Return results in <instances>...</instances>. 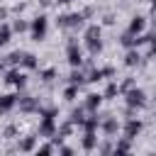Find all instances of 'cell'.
Here are the masks:
<instances>
[{"label": "cell", "mask_w": 156, "mask_h": 156, "mask_svg": "<svg viewBox=\"0 0 156 156\" xmlns=\"http://www.w3.org/2000/svg\"><path fill=\"white\" fill-rule=\"evenodd\" d=\"M44 34H46V17H37L32 22V37L39 41V39H44Z\"/></svg>", "instance_id": "cell-1"}, {"label": "cell", "mask_w": 156, "mask_h": 156, "mask_svg": "<svg viewBox=\"0 0 156 156\" xmlns=\"http://www.w3.org/2000/svg\"><path fill=\"white\" fill-rule=\"evenodd\" d=\"M85 41H88L90 51H98V49H100V29H98V27H90V29L85 32Z\"/></svg>", "instance_id": "cell-2"}, {"label": "cell", "mask_w": 156, "mask_h": 156, "mask_svg": "<svg viewBox=\"0 0 156 156\" xmlns=\"http://www.w3.org/2000/svg\"><path fill=\"white\" fill-rule=\"evenodd\" d=\"M68 63H71V66H78V63H80V49H78L76 44L68 46Z\"/></svg>", "instance_id": "cell-3"}, {"label": "cell", "mask_w": 156, "mask_h": 156, "mask_svg": "<svg viewBox=\"0 0 156 156\" xmlns=\"http://www.w3.org/2000/svg\"><path fill=\"white\" fill-rule=\"evenodd\" d=\"M127 102L129 105H144V90H132L127 95Z\"/></svg>", "instance_id": "cell-4"}, {"label": "cell", "mask_w": 156, "mask_h": 156, "mask_svg": "<svg viewBox=\"0 0 156 156\" xmlns=\"http://www.w3.org/2000/svg\"><path fill=\"white\" fill-rule=\"evenodd\" d=\"M139 129H141V124H139V122H134V119H132V122H127V127H124L127 139H134V136L139 134Z\"/></svg>", "instance_id": "cell-5"}, {"label": "cell", "mask_w": 156, "mask_h": 156, "mask_svg": "<svg viewBox=\"0 0 156 156\" xmlns=\"http://www.w3.org/2000/svg\"><path fill=\"white\" fill-rule=\"evenodd\" d=\"M15 100H17L15 95H2V98H0V112H7V110L15 105Z\"/></svg>", "instance_id": "cell-6"}, {"label": "cell", "mask_w": 156, "mask_h": 156, "mask_svg": "<svg viewBox=\"0 0 156 156\" xmlns=\"http://www.w3.org/2000/svg\"><path fill=\"white\" fill-rule=\"evenodd\" d=\"M7 83H12V85H24V76L17 73V71H10V73H7Z\"/></svg>", "instance_id": "cell-7"}, {"label": "cell", "mask_w": 156, "mask_h": 156, "mask_svg": "<svg viewBox=\"0 0 156 156\" xmlns=\"http://www.w3.org/2000/svg\"><path fill=\"white\" fill-rule=\"evenodd\" d=\"M141 29H144V20H141V17H134L132 24H129V34H139Z\"/></svg>", "instance_id": "cell-8"}, {"label": "cell", "mask_w": 156, "mask_h": 156, "mask_svg": "<svg viewBox=\"0 0 156 156\" xmlns=\"http://www.w3.org/2000/svg\"><path fill=\"white\" fill-rule=\"evenodd\" d=\"M51 117H54L51 112L44 117V122H41V134H51V132H54V122H51Z\"/></svg>", "instance_id": "cell-9"}, {"label": "cell", "mask_w": 156, "mask_h": 156, "mask_svg": "<svg viewBox=\"0 0 156 156\" xmlns=\"http://www.w3.org/2000/svg\"><path fill=\"white\" fill-rule=\"evenodd\" d=\"M85 105H88V110H95L100 105V95H88V102Z\"/></svg>", "instance_id": "cell-10"}, {"label": "cell", "mask_w": 156, "mask_h": 156, "mask_svg": "<svg viewBox=\"0 0 156 156\" xmlns=\"http://www.w3.org/2000/svg\"><path fill=\"white\" fill-rule=\"evenodd\" d=\"M83 146H85V149H93V146H95V134H93V132H88V134H85Z\"/></svg>", "instance_id": "cell-11"}, {"label": "cell", "mask_w": 156, "mask_h": 156, "mask_svg": "<svg viewBox=\"0 0 156 156\" xmlns=\"http://www.w3.org/2000/svg\"><path fill=\"white\" fill-rule=\"evenodd\" d=\"M22 63H24L27 68H34V66H37V61H34L32 54H24V56H22Z\"/></svg>", "instance_id": "cell-12"}, {"label": "cell", "mask_w": 156, "mask_h": 156, "mask_svg": "<svg viewBox=\"0 0 156 156\" xmlns=\"http://www.w3.org/2000/svg\"><path fill=\"white\" fill-rule=\"evenodd\" d=\"M136 61H139V54H136V51H129V54H127V61H124V63H127V66H134Z\"/></svg>", "instance_id": "cell-13"}, {"label": "cell", "mask_w": 156, "mask_h": 156, "mask_svg": "<svg viewBox=\"0 0 156 156\" xmlns=\"http://www.w3.org/2000/svg\"><path fill=\"white\" fill-rule=\"evenodd\" d=\"M10 39V27H0V44H5Z\"/></svg>", "instance_id": "cell-14"}, {"label": "cell", "mask_w": 156, "mask_h": 156, "mask_svg": "<svg viewBox=\"0 0 156 156\" xmlns=\"http://www.w3.org/2000/svg\"><path fill=\"white\" fill-rule=\"evenodd\" d=\"M115 129H117V124H115V119H110V122H105V132H107V134H112Z\"/></svg>", "instance_id": "cell-15"}, {"label": "cell", "mask_w": 156, "mask_h": 156, "mask_svg": "<svg viewBox=\"0 0 156 156\" xmlns=\"http://www.w3.org/2000/svg\"><path fill=\"white\" fill-rule=\"evenodd\" d=\"M76 93H78V88H76V85H71V88H68V90H66V98H68V100H71V98H73V95H76Z\"/></svg>", "instance_id": "cell-16"}, {"label": "cell", "mask_w": 156, "mask_h": 156, "mask_svg": "<svg viewBox=\"0 0 156 156\" xmlns=\"http://www.w3.org/2000/svg\"><path fill=\"white\" fill-rule=\"evenodd\" d=\"M15 29H17V32H22V29H27V24H24V22H20V20H17V22H15Z\"/></svg>", "instance_id": "cell-17"}, {"label": "cell", "mask_w": 156, "mask_h": 156, "mask_svg": "<svg viewBox=\"0 0 156 156\" xmlns=\"http://www.w3.org/2000/svg\"><path fill=\"white\" fill-rule=\"evenodd\" d=\"M20 149H24V151H27V149H32V139H27V141H22V146H20Z\"/></svg>", "instance_id": "cell-18"}, {"label": "cell", "mask_w": 156, "mask_h": 156, "mask_svg": "<svg viewBox=\"0 0 156 156\" xmlns=\"http://www.w3.org/2000/svg\"><path fill=\"white\" fill-rule=\"evenodd\" d=\"M151 2H154V7H156V0H151Z\"/></svg>", "instance_id": "cell-19"}]
</instances>
